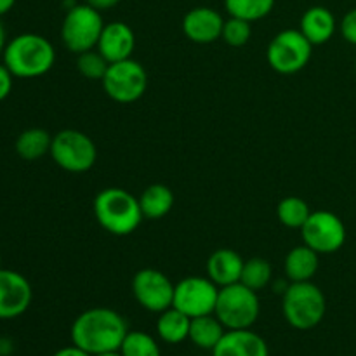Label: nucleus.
Masks as SVG:
<instances>
[{"label": "nucleus", "instance_id": "nucleus-1", "mask_svg": "<svg viewBox=\"0 0 356 356\" xmlns=\"http://www.w3.org/2000/svg\"><path fill=\"white\" fill-rule=\"evenodd\" d=\"M127 332V322L120 313L110 308H90L76 316L70 336L72 344L96 356L120 350Z\"/></svg>", "mask_w": 356, "mask_h": 356}, {"label": "nucleus", "instance_id": "nucleus-2", "mask_svg": "<svg viewBox=\"0 0 356 356\" xmlns=\"http://www.w3.org/2000/svg\"><path fill=\"white\" fill-rule=\"evenodd\" d=\"M3 65L17 79H37L51 72L56 51L51 42L37 33H21L7 42Z\"/></svg>", "mask_w": 356, "mask_h": 356}, {"label": "nucleus", "instance_id": "nucleus-3", "mask_svg": "<svg viewBox=\"0 0 356 356\" xmlns=\"http://www.w3.org/2000/svg\"><path fill=\"white\" fill-rule=\"evenodd\" d=\"M94 216L104 232L115 236L131 235L143 221L139 198L124 188H106L94 198Z\"/></svg>", "mask_w": 356, "mask_h": 356}, {"label": "nucleus", "instance_id": "nucleus-4", "mask_svg": "<svg viewBox=\"0 0 356 356\" xmlns=\"http://www.w3.org/2000/svg\"><path fill=\"white\" fill-rule=\"evenodd\" d=\"M282 312L285 322L298 330H312L322 323L327 312L323 292L312 282H292L284 291Z\"/></svg>", "mask_w": 356, "mask_h": 356}, {"label": "nucleus", "instance_id": "nucleus-5", "mask_svg": "<svg viewBox=\"0 0 356 356\" xmlns=\"http://www.w3.org/2000/svg\"><path fill=\"white\" fill-rule=\"evenodd\" d=\"M261 302L257 292L243 284H233L219 289L214 315L226 330L250 329L257 322Z\"/></svg>", "mask_w": 356, "mask_h": 356}, {"label": "nucleus", "instance_id": "nucleus-6", "mask_svg": "<svg viewBox=\"0 0 356 356\" xmlns=\"http://www.w3.org/2000/svg\"><path fill=\"white\" fill-rule=\"evenodd\" d=\"M103 28L104 23L99 10L89 3H76L70 7L63 19L61 40L68 51L79 56L97 47Z\"/></svg>", "mask_w": 356, "mask_h": 356}, {"label": "nucleus", "instance_id": "nucleus-7", "mask_svg": "<svg viewBox=\"0 0 356 356\" xmlns=\"http://www.w3.org/2000/svg\"><path fill=\"white\" fill-rule=\"evenodd\" d=\"M51 156L63 170L80 174L92 169L97 160V148L83 132L65 129L52 138Z\"/></svg>", "mask_w": 356, "mask_h": 356}, {"label": "nucleus", "instance_id": "nucleus-8", "mask_svg": "<svg viewBox=\"0 0 356 356\" xmlns=\"http://www.w3.org/2000/svg\"><path fill=\"white\" fill-rule=\"evenodd\" d=\"M313 44L301 30H284L268 45V65L282 75L301 72L312 59Z\"/></svg>", "mask_w": 356, "mask_h": 356}, {"label": "nucleus", "instance_id": "nucleus-9", "mask_svg": "<svg viewBox=\"0 0 356 356\" xmlns=\"http://www.w3.org/2000/svg\"><path fill=\"white\" fill-rule=\"evenodd\" d=\"M103 89L110 99L129 104L141 99L148 87V75L141 63L132 58L124 61L110 63L104 79L101 80Z\"/></svg>", "mask_w": 356, "mask_h": 356}, {"label": "nucleus", "instance_id": "nucleus-10", "mask_svg": "<svg viewBox=\"0 0 356 356\" xmlns=\"http://www.w3.org/2000/svg\"><path fill=\"white\" fill-rule=\"evenodd\" d=\"M219 287L204 277H188L174 287L172 308L179 309L190 318L204 315H214Z\"/></svg>", "mask_w": 356, "mask_h": 356}, {"label": "nucleus", "instance_id": "nucleus-11", "mask_svg": "<svg viewBox=\"0 0 356 356\" xmlns=\"http://www.w3.org/2000/svg\"><path fill=\"white\" fill-rule=\"evenodd\" d=\"M305 245L318 254L337 252L346 242V226L343 219L330 211L312 212L301 228Z\"/></svg>", "mask_w": 356, "mask_h": 356}, {"label": "nucleus", "instance_id": "nucleus-12", "mask_svg": "<svg viewBox=\"0 0 356 356\" xmlns=\"http://www.w3.org/2000/svg\"><path fill=\"white\" fill-rule=\"evenodd\" d=\"M176 285L159 270L145 268L132 278V294L141 308L149 313H162L172 308Z\"/></svg>", "mask_w": 356, "mask_h": 356}, {"label": "nucleus", "instance_id": "nucleus-13", "mask_svg": "<svg viewBox=\"0 0 356 356\" xmlns=\"http://www.w3.org/2000/svg\"><path fill=\"white\" fill-rule=\"evenodd\" d=\"M31 299L30 282L17 271L0 268V320H13L26 313Z\"/></svg>", "mask_w": 356, "mask_h": 356}, {"label": "nucleus", "instance_id": "nucleus-14", "mask_svg": "<svg viewBox=\"0 0 356 356\" xmlns=\"http://www.w3.org/2000/svg\"><path fill=\"white\" fill-rule=\"evenodd\" d=\"M225 19L212 7H195L183 17V31L195 44H212L222 35Z\"/></svg>", "mask_w": 356, "mask_h": 356}, {"label": "nucleus", "instance_id": "nucleus-15", "mask_svg": "<svg viewBox=\"0 0 356 356\" xmlns=\"http://www.w3.org/2000/svg\"><path fill=\"white\" fill-rule=\"evenodd\" d=\"M96 49L108 59V63H117L132 58V52L136 49L134 31L129 24L122 23V21L104 24Z\"/></svg>", "mask_w": 356, "mask_h": 356}, {"label": "nucleus", "instance_id": "nucleus-16", "mask_svg": "<svg viewBox=\"0 0 356 356\" xmlns=\"http://www.w3.org/2000/svg\"><path fill=\"white\" fill-rule=\"evenodd\" d=\"M212 356H270V350L266 341L254 330H226Z\"/></svg>", "mask_w": 356, "mask_h": 356}, {"label": "nucleus", "instance_id": "nucleus-17", "mask_svg": "<svg viewBox=\"0 0 356 356\" xmlns=\"http://www.w3.org/2000/svg\"><path fill=\"white\" fill-rule=\"evenodd\" d=\"M243 263L238 252L232 249H219L209 257L207 261V275L219 289L228 287V285L238 284L242 277Z\"/></svg>", "mask_w": 356, "mask_h": 356}, {"label": "nucleus", "instance_id": "nucleus-18", "mask_svg": "<svg viewBox=\"0 0 356 356\" xmlns=\"http://www.w3.org/2000/svg\"><path fill=\"white\" fill-rule=\"evenodd\" d=\"M336 17L327 7H309L301 17L299 30L313 45H323L336 33Z\"/></svg>", "mask_w": 356, "mask_h": 356}, {"label": "nucleus", "instance_id": "nucleus-19", "mask_svg": "<svg viewBox=\"0 0 356 356\" xmlns=\"http://www.w3.org/2000/svg\"><path fill=\"white\" fill-rule=\"evenodd\" d=\"M318 256L320 254L308 245L292 249L285 257V277L291 282H312L320 266Z\"/></svg>", "mask_w": 356, "mask_h": 356}, {"label": "nucleus", "instance_id": "nucleus-20", "mask_svg": "<svg viewBox=\"0 0 356 356\" xmlns=\"http://www.w3.org/2000/svg\"><path fill=\"white\" fill-rule=\"evenodd\" d=\"M191 318L184 315L183 312L176 308H169L165 312L159 313L156 320V334L160 341L167 344H179L184 343L190 336Z\"/></svg>", "mask_w": 356, "mask_h": 356}, {"label": "nucleus", "instance_id": "nucleus-21", "mask_svg": "<svg viewBox=\"0 0 356 356\" xmlns=\"http://www.w3.org/2000/svg\"><path fill=\"white\" fill-rule=\"evenodd\" d=\"M226 329L221 322L218 320L216 315H204L191 318L190 325V336L188 339L195 344L197 348L205 351H212L221 337L225 336Z\"/></svg>", "mask_w": 356, "mask_h": 356}, {"label": "nucleus", "instance_id": "nucleus-22", "mask_svg": "<svg viewBox=\"0 0 356 356\" xmlns=\"http://www.w3.org/2000/svg\"><path fill=\"white\" fill-rule=\"evenodd\" d=\"M143 218L162 219L170 212L174 205V195L165 184H152L139 197Z\"/></svg>", "mask_w": 356, "mask_h": 356}, {"label": "nucleus", "instance_id": "nucleus-23", "mask_svg": "<svg viewBox=\"0 0 356 356\" xmlns=\"http://www.w3.org/2000/svg\"><path fill=\"white\" fill-rule=\"evenodd\" d=\"M52 136L45 129H26L16 139V153L23 160H38L51 153Z\"/></svg>", "mask_w": 356, "mask_h": 356}, {"label": "nucleus", "instance_id": "nucleus-24", "mask_svg": "<svg viewBox=\"0 0 356 356\" xmlns=\"http://www.w3.org/2000/svg\"><path fill=\"white\" fill-rule=\"evenodd\" d=\"M225 7L232 17L254 23L266 17L273 10L275 0H225Z\"/></svg>", "mask_w": 356, "mask_h": 356}, {"label": "nucleus", "instance_id": "nucleus-25", "mask_svg": "<svg viewBox=\"0 0 356 356\" xmlns=\"http://www.w3.org/2000/svg\"><path fill=\"white\" fill-rule=\"evenodd\" d=\"M277 214L284 226L292 229H301L305 222L308 221L312 211H309V205L302 198L287 197L278 204Z\"/></svg>", "mask_w": 356, "mask_h": 356}, {"label": "nucleus", "instance_id": "nucleus-26", "mask_svg": "<svg viewBox=\"0 0 356 356\" xmlns=\"http://www.w3.org/2000/svg\"><path fill=\"white\" fill-rule=\"evenodd\" d=\"M271 275H273V270H271V264L266 259H263V257H252V259L243 263L240 284L259 292L270 284Z\"/></svg>", "mask_w": 356, "mask_h": 356}, {"label": "nucleus", "instance_id": "nucleus-27", "mask_svg": "<svg viewBox=\"0 0 356 356\" xmlns=\"http://www.w3.org/2000/svg\"><path fill=\"white\" fill-rule=\"evenodd\" d=\"M122 356H162L156 341L143 330H129L120 346Z\"/></svg>", "mask_w": 356, "mask_h": 356}, {"label": "nucleus", "instance_id": "nucleus-28", "mask_svg": "<svg viewBox=\"0 0 356 356\" xmlns=\"http://www.w3.org/2000/svg\"><path fill=\"white\" fill-rule=\"evenodd\" d=\"M108 66L110 63L97 49L76 56V70L80 75L89 80H103L108 72Z\"/></svg>", "mask_w": 356, "mask_h": 356}, {"label": "nucleus", "instance_id": "nucleus-29", "mask_svg": "<svg viewBox=\"0 0 356 356\" xmlns=\"http://www.w3.org/2000/svg\"><path fill=\"white\" fill-rule=\"evenodd\" d=\"M250 24L252 23H249V21L229 16V19L225 21L221 38L232 47H242L252 37V26Z\"/></svg>", "mask_w": 356, "mask_h": 356}, {"label": "nucleus", "instance_id": "nucleus-30", "mask_svg": "<svg viewBox=\"0 0 356 356\" xmlns=\"http://www.w3.org/2000/svg\"><path fill=\"white\" fill-rule=\"evenodd\" d=\"M341 33L344 40L356 45V9H351L341 21Z\"/></svg>", "mask_w": 356, "mask_h": 356}, {"label": "nucleus", "instance_id": "nucleus-31", "mask_svg": "<svg viewBox=\"0 0 356 356\" xmlns=\"http://www.w3.org/2000/svg\"><path fill=\"white\" fill-rule=\"evenodd\" d=\"M14 75L7 70L6 65H0V101L7 99L13 90Z\"/></svg>", "mask_w": 356, "mask_h": 356}, {"label": "nucleus", "instance_id": "nucleus-32", "mask_svg": "<svg viewBox=\"0 0 356 356\" xmlns=\"http://www.w3.org/2000/svg\"><path fill=\"white\" fill-rule=\"evenodd\" d=\"M120 2H122V0H86V3H89L90 7L97 9L99 13H101V10L113 9V7H117Z\"/></svg>", "mask_w": 356, "mask_h": 356}, {"label": "nucleus", "instance_id": "nucleus-33", "mask_svg": "<svg viewBox=\"0 0 356 356\" xmlns=\"http://www.w3.org/2000/svg\"><path fill=\"white\" fill-rule=\"evenodd\" d=\"M52 356H92V355H89L87 351H83L82 348L72 344V346H66V348H61V350H58Z\"/></svg>", "mask_w": 356, "mask_h": 356}, {"label": "nucleus", "instance_id": "nucleus-34", "mask_svg": "<svg viewBox=\"0 0 356 356\" xmlns=\"http://www.w3.org/2000/svg\"><path fill=\"white\" fill-rule=\"evenodd\" d=\"M14 3H16V0H0V16L9 13L14 7Z\"/></svg>", "mask_w": 356, "mask_h": 356}, {"label": "nucleus", "instance_id": "nucleus-35", "mask_svg": "<svg viewBox=\"0 0 356 356\" xmlns=\"http://www.w3.org/2000/svg\"><path fill=\"white\" fill-rule=\"evenodd\" d=\"M7 42H6V30H3V24L0 21V54H3V49H6Z\"/></svg>", "mask_w": 356, "mask_h": 356}, {"label": "nucleus", "instance_id": "nucleus-36", "mask_svg": "<svg viewBox=\"0 0 356 356\" xmlns=\"http://www.w3.org/2000/svg\"><path fill=\"white\" fill-rule=\"evenodd\" d=\"M96 356H122V353H120V350H118V351H108V353H101Z\"/></svg>", "mask_w": 356, "mask_h": 356}, {"label": "nucleus", "instance_id": "nucleus-37", "mask_svg": "<svg viewBox=\"0 0 356 356\" xmlns=\"http://www.w3.org/2000/svg\"><path fill=\"white\" fill-rule=\"evenodd\" d=\"M0 268H2V257H0Z\"/></svg>", "mask_w": 356, "mask_h": 356}, {"label": "nucleus", "instance_id": "nucleus-38", "mask_svg": "<svg viewBox=\"0 0 356 356\" xmlns=\"http://www.w3.org/2000/svg\"><path fill=\"white\" fill-rule=\"evenodd\" d=\"M355 70H356V63H355Z\"/></svg>", "mask_w": 356, "mask_h": 356}]
</instances>
